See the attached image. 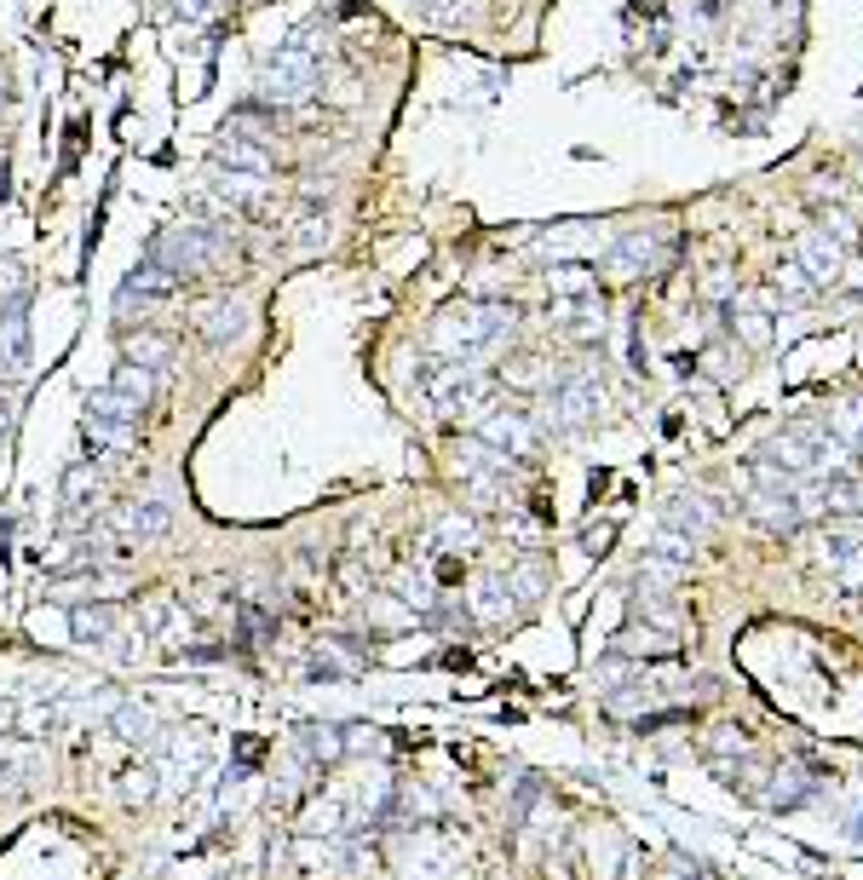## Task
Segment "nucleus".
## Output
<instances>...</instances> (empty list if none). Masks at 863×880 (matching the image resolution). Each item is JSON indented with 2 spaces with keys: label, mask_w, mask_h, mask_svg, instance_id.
<instances>
[{
  "label": "nucleus",
  "mask_w": 863,
  "mask_h": 880,
  "mask_svg": "<svg viewBox=\"0 0 863 880\" xmlns=\"http://www.w3.org/2000/svg\"><path fill=\"white\" fill-rule=\"evenodd\" d=\"M513 328V305H449L438 328H432V346L444 351L449 363H472L484 346H495L501 334Z\"/></svg>",
  "instance_id": "obj_1"
},
{
  "label": "nucleus",
  "mask_w": 863,
  "mask_h": 880,
  "mask_svg": "<svg viewBox=\"0 0 863 880\" xmlns=\"http://www.w3.org/2000/svg\"><path fill=\"white\" fill-rule=\"evenodd\" d=\"M823 231H835L840 248H858V225H852L840 208H823Z\"/></svg>",
  "instance_id": "obj_21"
},
{
  "label": "nucleus",
  "mask_w": 863,
  "mask_h": 880,
  "mask_svg": "<svg viewBox=\"0 0 863 880\" xmlns=\"http://www.w3.org/2000/svg\"><path fill=\"white\" fill-rule=\"evenodd\" d=\"M484 443L501 449V455H524V449L536 443V432L524 426V415H490L484 420Z\"/></svg>",
  "instance_id": "obj_9"
},
{
  "label": "nucleus",
  "mask_w": 863,
  "mask_h": 880,
  "mask_svg": "<svg viewBox=\"0 0 863 880\" xmlns=\"http://www.w3.org/2000/svg\"><path fill=\"white\" fill-rule=\"evenodd\" d=\"M98 489H104V484H98L93 466H70V472H64V501H70V507H87Z\"/></svg>",
  "instance_id": "obj_16"
},
{
  "label": "nucleus",
  "mask_w": 863,
  "mask_h": 880,
  "mask_svg": "<svg viewBox=\"0 0 863 880\" xmlns=\"http://www.w3.org/2000/svg\"><path fill=\"white\" fill-rule=\"evenodd\" d=\"M167 524H173L167 501H133V507H116L110 518H104V535H110V541H121V547H133V541L162 535Z\"/></svg>",
  "instance_id": "obj_5"
},
{
  "label": "nucleus",
  "mask_w": 863,
  "mask_h": 880,
  "mask_svg": "<svg viewBox=\"0 0 863 880\" xmlns=\"http://www.w3.org/2000/svg\"><path fill=\"white\" fill-rule=\"evenodd\" d=\"M116 731L139 742V737H150V731H156V719L144 714V708H116Z\"/></svg>",
  "instance_id": "obj_19"
},
{
  "label": "nucleus",
  "mask_w": 863,
  "mask_h": 880,
  "mask_svg": "<svg viewBox=\"0 0 863 880\" xmlns=\"http://www.w3.org/2000/svg\"><path fill=\"white\" fill-rule=\"evenodd\" d=\"M317 93V58L305 47H282L265 75H259V98L277 110V104H305V98Z\"/></svg>",
  "instance_id": "obj_3"
},
{
  "label": "nucleus",
  "mask_w": 863,
  "mask_h": 880,
  "mask_svg": "<svg viewBox=\"0 0 863 880\" xmlns=\"http://www.w3.org/2000/svg\"><path fill=\"white\" fill-rule=\"evenodd\" d=\"M858 185H863V162H858Z\"/></svg>",
  "instance_id": "obj_25"
},
{
  "label": "nucleus",
  "mask_w": 863,
  "mask_h": 880,
  "mask_svg": "<svg viewBox=\"0 0 863 880\" xmlns=\"http://www.w3.org/2000/svg\"><path fill=\"white\" fill-rule=\"evenodd\" d=\"M225 6H231V0H179V12H185L190 24H213Z\"/></svg>",
  "instance_id": "obj_22"
},
{
  "label": "nucleus",
  "mask_w": 863,
  "mask_h": 880,
  "mask_svg": "<svg viewBox=\"0 0 863 880\" xmlns=\"http://www.w3.org/2000/svg\"><path fill=\"white\" fill-rule=\"evenodd\" d=\"M328 242V219H317V213H305L300 225H294V254H317Z\"/></svg>",
  "instance_id": "obj_17"
},
{
  "label": "nucleus",
  "mask_w": 863,
  "mask_h": 880,
  "mask_svg": "<svg viewBox=\"0 0 863 880\" xmlns=\"http://www.w3.org/2000/svg\"><path fill=\"white\" fill-rule=\"evenodd\" d=\"M87 449H93V455H127V449H133V420L87 415Z\"/></svg>",
  "instance_id": "obj_10"
},
{
  "label": "nucleus",
  "mask_w": 863,
  "mask_h": 880,
  "mask_svg": "<svg viewBox=\"0 0 863 880\" xmlns=\"http://www.w3.org/2000/svg\"><path fill=\"white\" fill-rule=\"evenodd\" d=\"M6 426H12V403L0 397V438H6Z\"/></svg>",
  "instance_id": "obj_24"
},
{
  "label": "nucleus",
  "mask_w": 863,
  "mask_h": 880,
  "mask_svg": "<svg viewBox=\"0 0 863 880\" xmlns=\"http://www.w3.org/2000/svg\"><path fill=\"white\" fill-rule=\"evenodd\" d=\"M116 397H127V403H150V392H156V374L150 369H133V363H121V374H116V386H110Z\"/></svg>",
  "instance_id": "obj_14"
},
{
  "label": "nucleus",
  "mask_w": 863,
  "mask_h": 880,
  "mask_svg": "<svg viewBox=\"0 0 863 880\" xmlns=\"http://www.w3.org/2000/svg\"><path fill=\"white\" fill-rule=\"evenodd\" d=\"M110 604H70V633L75 639H110Z\"/></svg>",
  "instance_id": "obj_13"
},
{
  "label": "nucleus",
  "mask_w": 863,
  "mask_h": 880,
  "mask_svg": "<svg viewBox=\"0 0 863 880\" xmlns=\"http://www.w3.org/2000/svg\"><path fill=\"white\" fill-rule=\"evenodd\" d=\"M305 748H311V760H334V754H340V725H311V731H305Z\"/></svg>",
  "instance_id": "obj_18"
},
{
  "label": "nucleus",
  "mask_w": 863,
  "mask_h": 880,
  "mask_svg": "<svg viewBox=\"0 0 863 880\" xmlns=\"http://www.w3.org/2000/svg\"><path fill=\"white\" fill-rule=\"evenodd\" d=\"M190 328H196L208 346L242 340V328H248V305L231 300V294H219V300H196V305H190Z\"/></svg>",
  "instance_id": "obj_4"
},
{
  "label": "nucleus",
  "mask_w": 863,
  "mask_h": 880,
  "mask_svg": "<svg viewBox=\"0 0 863 880\" xmlns=\"http://www.w3.org/2000/svg\"><path fill=\"white\" fill-rule=\"evenodd\" d=\"M213 156H219L225 173H259V179H271V150H259V139H236V133H225Z\"/></svg>",
  "instance_id": "obj_6"
},
{
  "label": "nucleus",
  "mask_w": 863,
  "mask_h": 880,
  "mask_svg": "<svg viewBox=\"0 0 863 880\" xmlns=\"http://www.w3.org/2000/svg\"><path fill=\"white\" fill-rule=\"evenodd\" d=\"M599 294V277L587 265H553V300H587Z\"/></svg>",
  "instance_id": "obj_12"
},
{
  "label": "nucleus",
  "mask_w": 863,
  "mask_h": 880,
  "mask_svg": "<svg viewBox=\"0 0 863 880\" xmlns=\"http://www.w3.org/2000/svg\"><path fill=\"white\" fill-rule=\"evenodd\" d=\"M24 351H29V340H24V305H6V317H0V363L18 374V369H24Z\"/></svg>",
  "instance_id": "obj_11"
},
{
  "label": "nucleus",
  "mask_w": 863,
  "mask_h": 880,
  "mask_svg": "<svg viewBox=\"0 0 863 880\" xmlns=\"http://www.w3.org/2000/svg\"><path fill=\"white\" fill-rule=\"evenodd\" d=\"M737 328H743V340H748V346H766V328H771V323L760 317V311H748V317H743Z\"/></svg>",
  "instance_id": "obj_23"
},
{
  "label": "nucleus",
  "mask_w": 863,
  "mask_h": 880,
  "mask_svg": "<svg viewBox=\"0 0 863 880\" xmlns=\"http://www.w3.org/2000/svg\"><path fill=\"white\" fill-rule=\"evenodd\" d=\"M150 259H156V265H167L179 282H185V277H208V271H219V265L231 259V236L213 231V225H179V231L156 236Z\"/></svg>",
  "instance_id": "obj_2"
},
{
  "label": "nucleus",
  "mask_w": 863,
  "mask_h": 880,
  "mask_svg": "<svg viewBox=\"0 0 863 880\" xmlns=\"http://www.w3.org/2000/svg\"><path fill=\"white\" fill-rule=\"evenodd\" d=\"M800 271H806L812 282H835L840 277V248L823 231H812L806 242H800Z\"/></svg>",
  "instance_id": "obj_8"
},
{
  "label": "nucleus",
  "mask_w": 863,
  "mask_h": 880,
  "mask_svg": "<svg viewBox=\"0 0 863 880\" xmlns=\"http://www.w3.org/2000/svg\"><path fill=\"white\" fill-rule=\"evenodd\" d=\"M121 357H127L133 369L162 374L167 363H173V340H167V334H150V328H139V334H127V346H121Z\"/></svg>",
  "instance_id": "obj_7"
},
{
  "label": "nucleus",
  "mask_w": 863,
  "mask_h": 880,
  "mask_svg": "<svg viewBox=\"0 0 863 880\" xmlns=\"http://www.w3.org/2000/svg\"><path fill=\"white\" fill-rule=\"evenodd\" d=\"M87 415H104V420H133V426H139V403H127V397H116L110 386H104V392H87Z\"/></svg>",
  "instance_id": "obj_15"
},
{
  "label": "nucleus",
  "mask_w": 863,
  "mask_h": 880,
  "mask_svg": "<svg viewBox=\"0 0 863 880\" xmlns=\"http://www.w3.org/2000/svg\"><path fill=\"white\" fill-rule=\"evenodd\" d=\"M478 541V524L472 518H449L444 530H438V547H472Z\"/></svg>",
  "instance_id": "obj_20"
}]
</instances>
